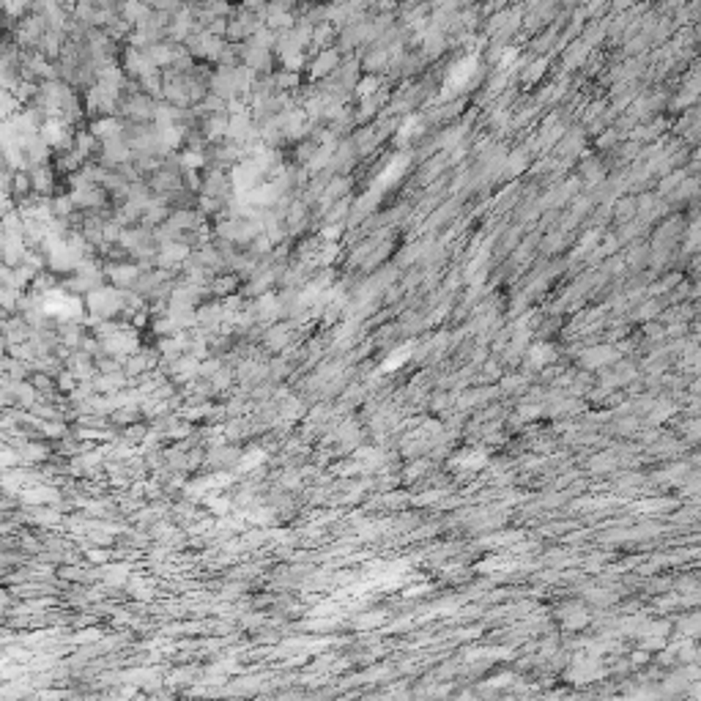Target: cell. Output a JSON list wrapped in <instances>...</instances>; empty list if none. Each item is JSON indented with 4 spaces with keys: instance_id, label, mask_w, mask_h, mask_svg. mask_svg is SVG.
Wrapping results in <instances>:
<instances>
[{
    "instance_id": "3",
    "label": "cell",
    "mask_w": 701,
    "mask_h": 701,
    "mask_svg": "<svg viewBox=\"0 0 701 701\" xmlns=\"http://www.w3.org/2000/svg\"><path fill=\"white\" fill-rule=\"evenodd\" d=\"M263 460H266V452L263 449H247L244 455H241V460H239V472H252V469H258Z\"/></svg>"
},
{
    "instance_id": "6",
    "label": "cell",
    "mask_w": 701,
    "mask_h": 701,
    "mask_svg": "<svg viewBox=\"0 0 701 701\" xmlns=\"http://www.w3.org/2000/svg\"><path fill=\"white\" fill-rule=\"evenodd\" d=\"M335 63H337V52H323L321 58H318V69H315V74H326V72H332L335 69Z\"/></svg>"
},
{
    "instance_id": "9",
    "label": "cell",
    "mask_w": 701,
    "mask_h": 701,
    "mask_svg": "<svg viewBox=\"0 0 701 701\" xmlns=\"http://www.w3.org/2000/svg\"><path fill=\"white\" fill-rule=\"evenodd\" d=\"M405 356H408V350H405V348L400 350V353H392V356H389V359H387V362H384V364H381V373H389V370H392V367H400V364H403V359H405Z\"/></svg>"
},
{
    "instance_id": "11",
    "label": "cell",
    "mask_w": 701,
    "mask_h": 701,
    "mask_svg": "<svg viewBox=\"0 0 701 701\" xmlns=\"http://www.w3.org/2000/svg\"><path fill=\"white\" fill-rule=\"evenodd\" d=\"M184 165H186V168H200V165H203V156L195 154V151H189V154L184 156Z\"/></svg>"
},
{
    "instance_id": "5",
    "label": "cell",
    "mask_w": 701,
    "mask_h": 701,
    "mask_svg": "<svg viewBox=\"0 0 701 701\" xmlns=\"http://www.w3.org/2000/svg\"><path fill=\"white\" fill-rule=\"evenodd\" d=\"M93 129H96L99 137H110V140H115V137H118V131H121V127H118V121H99Z\"/></svg>"
},
{
    "instance_id": "4",
    "label": "cell",
    "mask_w": 701,
    "mask_h": 701,
    "mask_svg": "<svg viewBox=\"0 0 701 701\" xmlns=\"http://www.w3.org/2000/svg\"><path fill=\"white\" fill-rule=\"evenodd\" d=\"M186 255H189V250H186V247H181V244H178V247H175V244H165V250H162L159 261L165 263V266H170L173 261H184Z\"/></svg>"
},
{
    "instance_id": "7",
    "label": "cell",
    "mask_w": 701,
    "mask_h": 701,
    "mask_svg": "<svg viewBox=\"0 0 701 701\" xmlns=\"http://www.w3.org/2000/svg\"><path fill=\"white\" fill-rule=\"evenodd\" d=\"M110 277L115 280V285H127L134 280V268L131 266H124V268H110Z\"/></svg>"
},
{
    "instance_id": "10",
    "label": "cell",
    "mask_w": 701,
    "mask_h": 701,
    "mask_svg": "<svg viewBox=\"0 0 701 701\" xmlns=\"http://www.w3.org/2000/svg\"><path fill=\"white\" fill-rule=\"evenodd\" d=\"M33 186H36V189H39V192H42V189H47V186H49V173H47V170H42V168H39V170H36V173H33Z\"/></svg>"
},
{
    "instance_id": "8",
    "label": "cell",
    "mask_w": 701,
    "mask_h": 701,
    "mask_svg": "<svg viewBox=\"0 0 701 701\" xmlns=\"http://www.w3.org/2000/svg\"><path fill=\"white\" fill-rule=\"evenodd\" d=\"M127 578H129V567H124V565H113V567H107V581L121 583V581H127Z\"/></svg>"
},
{
    "instance_id": "2",
    "label": "cell",
    "mask_w": 701,
    "mask_h": 701,
    "mask_svg": "<svg viewBox=\"0 0 701 701\" xmlns=\"http://www.w3.org/2000/svg\"><path fill=\"white\" fill-rule=\"evenodd\" d=\"M121 307V293L113 288H96L90 296H88V309L96 315V318H107L113 315L115 309Z\"/></svg>"
},
{
    "instance_id": "1",
    "label": "cell",
    "mask_w": 701,
    "mask_h": 701,
    "mask_svg": "<svg viewBox=\"0 0 701 701\" xmlns=\"http://www.w3.org/2000/svg\"><path fill=\"white\" fill-rule=\"evenodd\" d=\"M44 315H55V318H80L83 315V302L77 296H69L63 291H47L42 299Z\"/></svg>"
}]
</instances>
